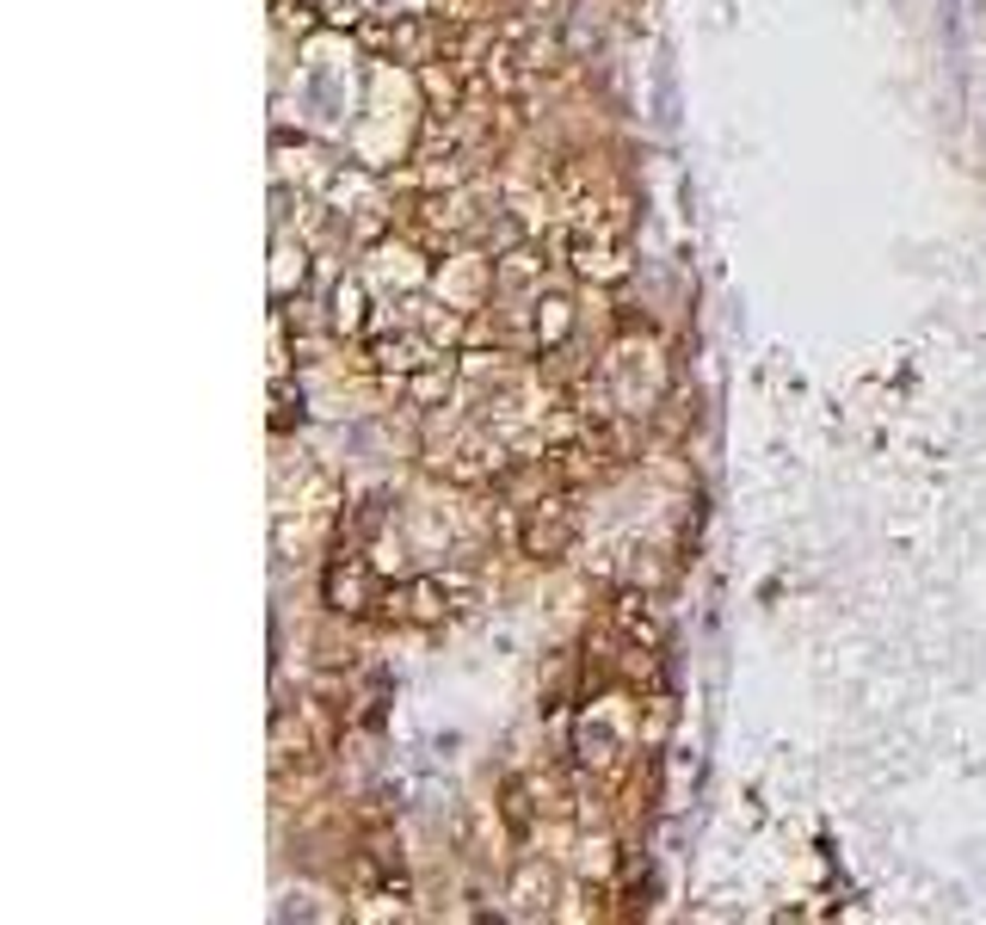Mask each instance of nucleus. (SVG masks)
Here are the masks:
<instances>
[{
    "instance_id": "1",
    "label": "nucleus",
    "mask_w": 986,
    "mask_h": 925,
    "mask_svg": "<svg viewBox=\"0 0 986 925\" xmlns=\"http://www.w3.org/2000/svg\"><path fill=\"white\" fill-rule=\"evenodd\" d=\"M567 543H574V513L562 500H536L524 518V555L555 562V555H567Z\"/></svg>"
}]
</instances>
